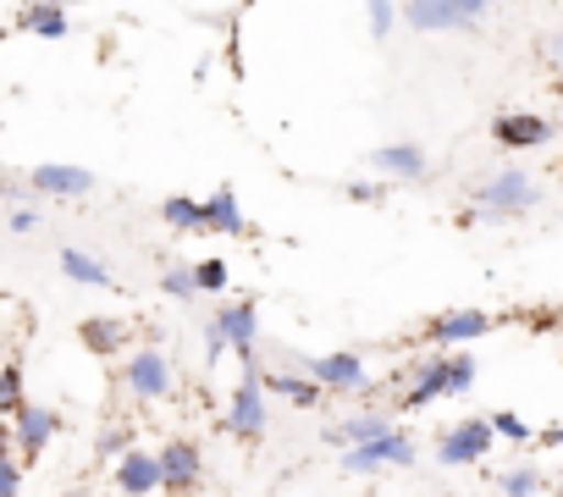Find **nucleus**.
<instances>
[{
	"label": "nucleus",
	"instance_id": "nucleus-2",
	"mask_svg": "<svg viewBox=\"0 0 563 497\" xmlns=\"http://www.w3.org/2000/svg\"><path fill=\"white\" fill-rule=\"evenodd\" d=\"M172 387H177V371H172L166 349H155V343L128 349V360H122V393L133 404H166Z\"/></svg>",
	"mask_w": 563,
	"mask_h": 497
},
{
	"label": "nucleus",
	"instance_id": "nucleus-14",
	"mask_svg": "<svg viewBox=\"0 0 563 497\" xmlns=\"http://www.w3.org/2000/svg\"><path fill=\"white\" fill-rule=\"evenodd\" d=\"M29 188L40 199H84V194H95V172L73 166V161H40L29 172Z\"/></svg>",
	"mask_w": 563,
	"mask_h": 497
},
{
	"label": "nucleus",
	"instance_id": "nucleus-38",
	"mask_svg": "<svg viewBox=\"0 0 563 497\" xmlns=\"http://www.w3.org/2000/svg\"><path fill=\"white\" fill-rule=\"evenodd\" d=\"M56 7H67V12H73V7H84V0H56Z\"/></svg>",
	"mask_w": 563,
	"mask_h": 497
},
{
	"label": "nucleus",
	"instance_id": "nucleus-20",
	"mask_svg": "<svg viewBox=\"0 0 563 497\" xmlns=\"http://www.w3.org/2000/svg\"><path fill=\"white\" fill-rule=\"evenodd\" d=\"M18 34H34V40H67V34H73V18H67V7H56V0H23Z\"/></svg>",
	"mask_w": 563,
	"mask_h": 497
},
{
	"label": "nucleus",
	"instance_id": "nucleus-11",
	"mask_svg": "<svg viewBox=\"0 0 563 497\" xmlns=\"http://www.w3.org/2000/svg\"><path fill=\"white\" fill-rule=\"evenodd\" d=\"M552 122L536 117V111H497L492 117V144L508 150V155H525V150H547L552 144Z\"/></svg>",
	"mask_w": 563,
	"mask_h": 497
},
{
	"label": "nucleus",
	"instance_id": "nucleus-26",
	"mask_svg": "<svg viewBox=\"0 0 563 497\" xmlns=\"http://www.w3.org/2000/svg\"><path fill=\"white\" fill-rule=\"evenodd\" d=\"M161 221H166L172 232H199V199L166 194V199H161Z\"/></svg>",
	"mask_w": 563,
	"mask_h": 497
},
{
	"label": "nucleus",
	"instance_id": "nucleus-28",
	"mask_svg": "<svg viewBox=\"0 0 563 497\" xmlns=\"http://www.w3.org/2000/svg\"><path fill=\"white\" fill-rule=\"evenodd\" d=\"M492 431H497V442H514V448L536 442L530 420H525V415H514V409H497V415H492Z\"/></svg>",
	"mask_w": 563,
	"mask_h": 497
},
{
	"label": "nucleus",
	"instance_id": "nucleus-30",
	"mask_svg": "<svg viewBox=\"0 0 563 497\" xmlns=\"http://www.w3.org/2000/svg\"><path fill=\"white\" fill-rule=\"evenodd\" d=\"M128 448H133V431H128V426H106V431L95 437V459H106V464H117Z\"/></svg>",
	"mask_w": 563,
	"mask_h": 497
},
{
	"label": "nucleus",
	"instance_id": "nucleus-39",
	"mask_svg": "<svg viewBox=\"0 0 563 497\" xmlns=\"http://www.w3.org/2000/svg\"><path fill=\"white\" fill-rule=\"evenodd\" d=\"M67 497H89V492H67Z\"/></svg>",
	"mask_w": 563,
	"mask_h": 497
},
{
	"label": "nucleus",
	"instance_id": "nucleus-27",
	"mask_svg": "<svg viewBox=\"0 0 563 497\" xmlns=\"http://www.w3.org/2000/svg\"><path fill=\"white\" fill-rule=\"evenodd\" d=\"M365 23H371V40L387 45L398 34V0H365Z\"/></svg>",
	"mask_w": 563,
	"mask_h": 497
},
{
	"label": "nucleus",
	"instance_id": "nucleus-36",
	"mask_svg": "<svg viewBox=\"0 0 563 497\" xmlns=\"http://www.w3.org/2000/svg\"><path fill=\"white\" fill-rule=\"evenodd\" d=\"M0 453H18L12 448V420H0Z\"/></svg>",
	"mask_w": 563,
	"mask_h": 497
},
{
	"label": "nucleus",
	"instance_id": "nucleus-4",
	"mask_svg": "<svg viewBox=\"0 0 563 497\" xmlns=\"http://www.w3.org/2000/svg\"><path fill=\"white\" fill-rule=\"evenodd\" d=\"M492 448H497L492 415H470V420L442 426V437H437V464H448V470H470V464H486Z\"/></svg>",
	"mask_w": 563,
	"mask_h": 497
},
{
	"label": "nucleus",
	"instance_id": "nucleus-21",
	"mask_svg": "<svg viewBox=\"0 0 563 497\" xmlns=\"http://www.w3.org/2000/svg\"><path fill=\"white\" fill-rule=\"evenodd\" d=\"M265 398H288L294 409H321L327 404V387L299 376V371H265Z\"/></svg>",
	"mask_w": 563,
	"mask_h": 497
},
{
	"label": "nucleus",
	"instance_id": "nucleus-12",
	"mask_svg": "<svg viewBox=\"0 0 563 497\" xmlns=\"http://www.w3.org/2000/svg\"><path fill=\"white\" fill-rule=\"evenodd\" d=\"M305 376L321 382L327 398H332V393H365V387H371L365 360H360L354 349H338V354H316V360H305Z\"/></svg>",
	"mask_w": 563,
	"mask_h": 497
},
{
	"label": "nucleus",
	"instance_id": "nucleus-10",
	"mask_svg": "<svg viewBox=\"0 0 563 497\" xmlns=\"http://www.w3.org/2000/svg\"><path fill=\"white\" fill-rule=\"evenodd\" d=\"M62 426H67V420H62V409H51V404H23V409H18V420H12V448H18L23 470L45 459V448L62 437Z\"/></svg>",
	"mask_w": 563,
	"mask_h": 497
},
{
	"label": "nucleus",
	"instance_id": "nucleus-34",
	"mask_svg": "<svg viewBox=\"0 0 563 497\" xmlns=\"http://www.w3.org/2000/svg\"><path fill=\"white\" fill-rule=\"evenodd\" d=\"M7 227H12V232H34V227H40V210H34V205H18V210L7 216Z\"/></svg>",
	"mask_w": 563,
	"mask_h": 497
},
{
	"label": "nucleus",
	"instance_id": "nucleus-24",
	"mask_svg": "<svg viewBox=\"0 0 563 497\" xmlns=\"http://www.w3.org/2000/svg\"><path fill=\"white\" fill-rule=\"evenodd\" d=\"M161 294H166L172 305H194V299H199L194 266H188V261H166V266H161Z\"/></svg>",
	"mask_w": 563,
	"mask_h": 497
},
{
	"label": "nucleus",
	"instance_id": "nucleus-9",
	"mask_svg": "<svg viewBox=\"0 0 563 497\" xmlns=\"http://www.w3.org/2000/svg\"><path fill=\"white\" fill-rule=\"evenodd\" d=\"M497 327V316H486V310H475V305H459V310H437L426 327H420V338L431 343V349H470L475 338H486Z\"/></svg>",
	"mask_w": 563,
	"mask_h": 497
},
{
	"label": "nucleus",
	"instance_id": "nucleus-18",
	"mask_svg": "<svg viewBox=\"0 0 563 497\" xmlns=\"http://www.w3.org/2000/svg\"><path fill=\"white\" fill-rule=\"evenodd\" d=\"M111 481L122 497H155L161 492V459L150 448H128L117 464H111Z\"/></svg>",
	"mask_w": 563,
	"mask_h": 497
},
{
	"label": "nucleus",
	"instance_id": "nucleus-8",
	"mask_svg": "<svg viewBox=\"0 0 563 497\" xmlns=\"http://www.w3.org/2000/svg\"><path fill=\"white\" fill-rule=\"evenodd\" d=\"M155 459H161V492L166 497H194L205 486V448L194 437H166L155 448Z\"/></svg>",
	"mask_w": 563,
	"mask_h": 497
},
{
	"label": "nucleus",
	"instance_id": "nucleus-1",
	"mask_svg": "<svg viewBox=\"0 0 563 497\" xmlns=\"http://www.w3.org/2000/svg\"><path fill=\"white\" fill-rule=\"evenodd\" d=\"M530 205H536V177L519 172V166H503L497 177H486V183L475 188V210H464L459 221H464V227L519 221V216H530Z\"/></svg>",
	"mask_w": 563,
	"mask_h": 497
},
{
	"label": "nucleus",
	"instance_id": "nucleus-17",
	"mask_svg": "<svg viewBox=\"0 0 563 497\" xmlns=\"http://www.w3.org/2000/svg\"><path fill=\"white\" fill-rule=\"evenodd\" d=\"M199 232H210V238H249V216H243V205H238V194L227 183L199 199Z\"/></svg>",
	"mask_w": 563,
	"mask_h": 497
},
{
	"label": "nucleus",
	"instance_id": "nucleus-32",
	"mask_svg": "<svg viewBox=\"0 0 563 497\" xmlns=\"http://www.w3.org/2000/svg\"><path fill=\"white\" fill-rule=\"evenodd\" d=\"M387 188L393 183H382V177H360V183H349V199L354 205H376V199H387Z\"/></svg>",
	"mask_w": 563,
	"mask_h": 497
},
{
	"label": "nucleus",
	"instance_id": "nucleus-23",
	"mask_svg": "<svg viewBox=\"0 0 563 497\" xmlns=\"http://www.w3.org/2000/svg\"><path fill=\"white\" fill-rule=\"evenodd\" d=\"M29 404V371L23 360H0V420H18V409Z\"/></svg>",
	"mask_w": 563,
	"mask_h": 497
},
{
	"label": "nucleus",
	"instance_id": "nucleus-7",
	"mask_svg": "<svg viewBox=\"0 0 563 497\" xmlns=\"http://www.w3.org/2000/svg\"><path fill=\"white\" fill-rule=\"evenodd\" d=\"M238 442H260L265 426H271V409H265V371H243L232 398H227V420H221Z\"/></svg>",
	"mask_w": 563,
	"mask_h": 497
},
{
	"label": "nucleus",
	"instance_id": "nucleus-16",
	"mask_svg": "<svg viewBox=\"0 0 563 497\" xmlns=\"http://www.w3.org/2000/svg\"><path fill=\"white\" fill-rule=\"evenodd\" d=\"M128 343H133V327L122 316H84L78 321V349L95 360H128Z\"/></svg>",
	"mask_w": 563,
	"mask_h": 497
},
{
	"label": "nucleus",
	"instance_id": "nucleus-33",
	"mask_svg": "<svg viewBox=\"0 0 563 497\" xmlns=\"http://www.w3.org/2000/svg\"><path fill=\"white\" fill-rule=\"evenodd\" d=\"M221 354H227V338L216 332V321H205V365L216 371V360H221Z\"/></svg>",
	"mask_w": 563,
	"mask_h": 497
},
{
	"label": "nucleus",
	"instance_id": "nucleus-37",
	"mask_svg": "<svg viewBox=\"0 0 563 497\" xmlns=\"http://www.w3.org/2000/svg\"><path fill=\"white\" fill-rule=\"evenodd\" d=\"M547 56H552V62L563 67V34H552V40H547Z\"/></svg>",
	"mask_w": 563,
	"mask_h": 497
},
{
	"label": "nucleus",
	"instance_id": "nucleus-13",
	"mask_svg": "<svg viewBox=\"0 0 563 497\" xmlns=\"http://www.w3.org/2000/svg\"><path fill=\"white\" fill-rule=\"evenodd\" d=\"M365 166L382 177V183H420L426 172H431V161H426V150L415 144V139H398V144H376L371 155H365Z\"/></svg>",
	"mask_w": 563,
	"mask_h": 497
},
{
	"label": "nucleus",
	"instance_id": "nucleus-35",
	"mask_svg": "<svg viewBox=\"0 0 563 497\" xmlns=\"http://www.w3.org/2000/svg\"><path fill=\"white\" fill-rule=\"evenodd\" d=\"M536 442H541V448H563V426H547V431H536Z\"/></svg>",
	"mask_w": 563,
	"mask_h": 497
},
{
	"label": "nucleus",
	"instance_id": "nucleus-19",
	"mask_svg": "<svg viewBox=\"0 0 563 497\" xmlns=\"http://www.w3.org/2000/svg\"><path fill=\"white\" fill-rule=\"evenodd\" d=\"M437 398H448V371H442V354L431 349L426 360L409 365V387H404L398 409H426V404H437Z\"/></svg>",
	"mask_w": 563,
	"mask_h": 497
},
{
	"label": "nucleus",
	"instance_id": "nucleus-31",
	"mask_svg": "<svg viewBox=\"0 0 563 497\" xmlns=\"http://www.w3.org/2000/svg\"><path fill=\"white\" fill-rule=\"evenodd\" d=\"M0 497H23V459L0 453Z\"/></svg>",
	"mask_w": 563,
	"mask_h": 497
},
{
	"label": "nucleus",
	"instance_id": "nucleus-22",
	"mask_svg": "<svg viewBox=\"0 0 563 497\" xmlns=\"http://www.w3.org/2000/svg\"><path fill=\"white\" fill-rule=\"evenodd\" d=\"M56 266H62V277H67V283H78V288H117L111 266H106L100 255H89V248H62Z\"/></svg>",
	"mask_w": 563,
	"mask_h": 497
},
{
	"label": "nucleus",
	"instance_id": "nucleus-5",
	"mask_svg": "<svg viewBox=\"0 0 563 497\" xmlns=\"http://www.w3.org/2000/svg\"><path fill=\"white\" fill-rule=\"evenodd\" d=\"M420 464V442L409 426L387 431L382 442H365V448H343V475H376V470H415Z\"/></svg>",
	"mask_w": 563,
	"mask_h": 497
},
{
	"label": "nucleus",
	"instance_id": "nucleus-15",
	"mask_svg": "<svg viewBox=\"0 0 563 497\" xmlns=\"http://www.w3.org/2000/svg\"><path fill=\"white\" fill-rule=\"evenodd\" d=\"M387 431H398V415L393 409H360V415H343L338 426L321 431L327 448H365V442H382Z\"/></svg>",
	"mask_w": 563,
	"mask_h": 497
},
{
	"label": "nucleus",
	"instance_id": "nucleus-40",
	"mask_svg": "<svg viewBox=\"0 0 563 497\" xmlns=\"http://www.w3.org/2000/svg\"><path fill=\"white\" fill-rule=\"evenodd\" d=\"M492 7H508V0H492Z\"/></svg>",
	"mask_w": 563,
	"mask_h": 497
},
{
	"label": "nucleus",
	"instance_id": "nucleus-25",
	"mask_svg": "<svg viewBox=\"0 0 563 497\" xmlns=\"http://www.w3.org/2000/svg\"><path fill=\"white\" fill-rule=\"evenodd\" d=\"M541 486H547V475H541L536 464H508V470H497V492H503V497H541Z\"/></svg>",
	"mask_w": 563,
	"mask_h": 497
},
{
	"label": "nucleus",
	"instance_id": "nucleus-6",
	"mask_svg": "<svg viewBox=\"0 0 563 497\" xmlns=\"http://www.w3.org/2000/svg\"><path fill=\"white\" fill-rule=\"evenodd\" d=\"M216 332L227 338V349L238 354V365L243 371H265L260 365V305L254 299H227V305H216Z\"/></svg>",
	"mask_w": 563,
	"mask_h": 497
},
{
	"label": "nucleus",
	"instance_id": "nucleus-3",
	"mask_svg": "<svg viewBox=\"0 0 563 497\" xmlns=\"http://www.w3.org/2000/svg\"><path fill=\"white\" fill-rule=\"evenodd\" d=\"M492 12V0H404L398 18L415 34H459Z\"/></svg>",
	"mask_w": 563,
	"mask_h": 497
},
{
	"label": "nucleus",
	"instance_id": "nucleus-29",
	"mask_svg": "<svg viewBox=\"0 0 563 497\" xmlns=\"http://www.w3.org/2000/svg\"><path fill=\"white\" fill-rule=\"evenodd\" d=\"M194 283H199V294H227V283H232V272H227V261H194Z\"/></svg>",
	"mask_w": 563,
	"mask_h": 497
}]
</instances>
